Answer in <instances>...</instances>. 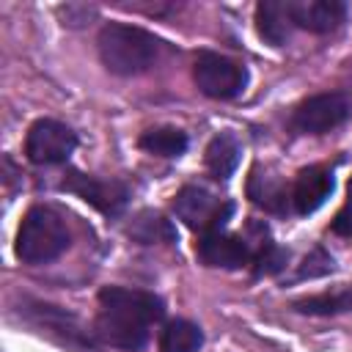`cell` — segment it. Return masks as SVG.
Returning <instances> with one entry per match:
<instances>
[{
  "label": "cell",
  "instance_id": "15",
  "mask_svg": "<svg viewBox=\"0 0 352 352\" xmlns=\"http://www.w3.org/2000/svg\"><path fill=\"white\" fill-rule=\"evenodd\" d=\"M204 346V333L190 319H173L160 333V352H198Z\"/></svg>",
  "mask_w": 352,
  "mask_h": 352
},
{
  "label": "cell",
  "instance_id": "9",
  "mask_svg": "<svg viewBox=\"0 0 352 352\" xmlns=\"http://www.w3.org/2000/svg\"><path fill=\"white\" fill-rule=\"evenodd\" d=\"M198 258L206 267L239 270V267L253 261V253H250V245L242 236L226 234V231H209L198 239Z\"/></svg>",
  "mask_w": 352,
  "mask_h": 352
},
{
  "label": "cell",
  "instance_id": "3",
  "mask_svg": "<svg viewBox=\"0 0 352 352\" xmlns=\"http://www.w3.org/2000/svg\"><path fill=\"white\" fill-rule=\"evenodd\" d=\"M72 245V231L63 214L52 206H30L16 231V258L25 264L55 261Z\"/></svg>",
  "mask_w": 352,
  "mask_h": 352
},
{
  "label": "cell",
  "instance_id": "16",
  "mask_svg": "<svg viewBox=\"0 0 352 352\" xmlns=\"http://www.w3.org/2000/svg\"><path fill=\"white\" fill-rule=\"evenodd\" d=\"M294 311L311 314V316L346 314V311H352V286H344V289H336V292H322V294H311V297L294 300Z\"/></svg>",
  "mask_w": 352,
  "mask_h": 352
},
{
  "label": "cell",
  "instance_id": "6",
  "mask_svg": "<svg viewBox=\"0 0 352 352\" xmlns=\"http://www.w3.org/2000/svg\"><path fill=\"white\" fill-rule=\"evenodd\" d=\"M77 148V135L72 126L55 118H38L25 135V157L33 165H58L66 162Z\"/></svg>",
  "mask_w": 352,
  "mask_h": 352
},
{
  "label": "cell",
  "instance_id": "2",
  "mask_svg": "<svg viewBox=\"0 0 352 352\" xmlns=\"http://www.w3.org/2000/svg\"><path fill=\"white\" fill-rule=\"evenodd\" d=\"M96 47L107 72L121 77H135L148 72L160 60V50H162L154 33L138 25H124V22H107L99 30Z\"/></svg>",
  "mask_w": 352,
  "mask_h": 352
},
{
  "label": "cell",
  "instance_id": "4",
  "mask_svg": "<svg viewBox=\"0 0 352 352\" xmlns=\"http://www.w3.org/2000/svg\"><path fill=\"white\" fill-rule=\"evenodd\" d=\"M173 212L179 214V220H184L190 228L209 234V231H223L226 220L234 214V204L223 201L217 195H212L204 187L187 184L176 192L173 198Z\"/></svg>",
  "mask_w": 352,
  "mask_h": 352
},
{
  "label": "cell",
  "instance_id": "5",
  "mask_svg": "<svg viewBox=\"0 0 352 352\" xmlns=\"http://www.w3.org/2000/svg\"><path fill=\"white\" fill-rule=\"evenodd\" d=\"M192 77H195V85L201 88V94H206L212 99H234L248 85L245 66L226 55H217V52H201L195 58Z\"/></svg>",
  "mask_w": 352,
  "mask_h": 352
},
{
  "label": "cell",
  "instance_id": "22",
  "mask_svg": "<svg viewBox=\"0 0 352 352\" xmlns=\"http://www.w3.org/2000/svg\"><path fill=\"white\" fill-rule=\"evenodd\" d=\"M346 206L352 209V179H349V201H346Z\"/></svg>",
  "mask_w": 352,
  "mask_h": 352
},
{
  "label": "cell",
  "instance_id": "13",
  "mask_svg": "<svg viewBox=\"0 0 352 352\" xmlns=\"http://www.w3.org/2000/svg\"><path fill=\"white\" fill-rule=\"evenodd\" d=\"M248 195L256 206H261L264 212H272V214H283L292 204V192L286 190V184L267 170L261 173L258 168L248 179Z\"/></svg>",
  "mask_w": 352,
  "mask_h": 352
},
{
  "label": "cell",
  "instance_id": "1",
  "mask_svg": "<svg viewBox=\"0 0 352 352\" xmlns=\"http://www.w3.org/2000/svg\"><path fill=\"white\" fill-rule=\"evenodd\" d=\"M165 314V302L143 289L104 286L99 292V316L94 322V333L102 344L138 352L148 341V327L160 322Z\"/></svg>",
  "mask_w": 352,
  "mask_h": 352
},
{
  "label": "cell",
  "instance_id": "10",
  "mask_svg": "<svg viewBox=\"0 0 352 352\" xmlns=\"http://www.w3.org/2000/svg\"><path fill=\"white\" fill-rule=\"evenodd\" d=\"M336 179L333 170L324 165H308L297 173L294 187H292V206L297 214H311L316 212L333 192Z\"/></svg>",
  "mask_w": 352,
  "mask_h": 352
},
{
  "label": "cell",
  "instance_id": "21",
  "mask_svg": "<svg viewBox=\"0 0 352 352\" xmlns=\"http://www.w3.org/2000/svg\"><path fill=\"white\" fill-rule=\"evenodd\" d=\"M333 231L341 234V236H352V209H349V206H344V209L336 214V220H333Z\"/></svg>",
  "mask_w": 352,
  "mask_h": 352
},
{
  "label": "cell",
  "instance_id": "12",
  "mask_svg": "<svg viewBox=\"0 0 352 352\" xmlns=\"http://www.w3.org/2000/svg\"><path fill=\"white\" fill-rule=\"evenodd\" d=\"M292 0H264L256 6V30L267 44L283 47L292 36Z\"/></svg>",
  "mask_w": 352,
  "mask_h": 352
},
{
  "label": "cell",
  "instance_id": "7",
  "mask_svg": "<svg viewBox=\"0 0 352 352\" xmlns=\"http://www.w3.org/2000/svg\"><path fill=\"white\" fill-rule=\"evenodd\" d=\"M349 116V102L344 94H316L302 99L292 110V126L302 135H324L344 124Z\"/></svg>",
  "mask_w": 352,
  "mask_h": 352
},
{
  "label": "cell",
  "instance_id": "8",
  "mask_svg": "<svg viewBox=\"0 0 352 352\" xmlns=\"http://www.w3.org/2000/svg\"><path fill=\"white\" fill-rule=\"evenodd\" d=\"M60 190L82 198L88 206H94L96 212L102 214H118L126 201H129V190L124 182L118 179H96V176H88V173H80V170H69L66 179L60 182Z\"/></svg>",
  "mask_w": 352,
  "mask_h": 352
},
{
  "label": "cell",
  "instance_id": "19",
  "mask_svg": "<svg viewBox=\"0 0 352 352\" xmlns=\"http://www.w3.org/2000/svg\"><path fill=\"white\" fill-rule=\"evenodd\" d=\"M286 261H289V250H283L280 245H275V242H264L256 253H253V275L256 278H261V275H275V272H280L283 267H286Z\"/></svg>",
  "mask_w": 352,
  "mask_h": 352
},
{
  "label": "cell",
  "instance_id": "11",
  "mask_svg": "<svg viewBox=\"0 0 352 352\" xmlns=\"http://www.w3.org/2000/svg\"><path fill=\"white\" fill-rule=\"evenodd\" d=\"M346 16V6L341 0H292L294 28L311 33H330Z\"/></svg>",
  "mask_w": 352,
  "mask_h": 352
},
{
  "label": "cell",
  "instance_id": "17",
  "mask_svg": "<svg viewBox=\"0 0 352 352\" xmlns=\"http://www.w3.org/2000/svg\"><path fill=\"white\" fill-rule=\"evenodd\" d=\"M187 143H190L187 135L176 126H151L138 140V146L143 151L157 154V157H179V154H184Z\"/></svg>",
  "mask_w": 352,
  "mask_h": 352
},
{
  "label": "cell",
  "instance_id": "20",
  "mask_svg": "<svg viewBox=\"0 0 352 352\" xmlns=\"http://www.w3.org/2000/svg\"><path fill=\"white\" fill-rule=\"evenodd\" d=\"M333 270H336L333 256H327L322 248H316V250H311V253L302 258V264H300V270H297V278H319V275H327V272H333Z\"/></svg>",
  "mask_w": 352,
  "mask_h": 352
},
{
  "label": "cell",
  "instance_id": "18",
  "mask_svg": "<svg viewBox=\"0 0 352 352\" xmlns=\"http://www.w3.org/2000/svg\"><path fill=\"white\" fill-rule=\"evenodd\" d=\"M129 236L138 239L140 245H151V242H170L176 236V231H173V226L162 214H157V212H140L132 220V226H129Z\"/></svg>",
  "mask_w": 352,
  "mask_h": 352
},
{
  "label": "cell",
  "instance_id": "14",
  "mask_svg": "<svg viewBox=\"0 0 352 352\" xmlns=\"http://www.w3.org/2000/svg\"><path fill=\"white\" fill-rule=\"evenodd\" d=\"M239 154H242V148H239V143H236L234 135H217V138L209 140L204 160H206L209 173H212L214 179H223V182H226V179L236 170Z\"/></svg>",
  "mask_w": 352,
  "mask_h": 352
}]
</instances>
